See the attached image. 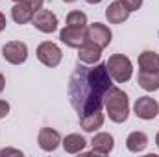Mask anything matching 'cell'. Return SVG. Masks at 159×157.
I'll return each mask as SVG.
<instances>
[{
    "mask_svg": "<svg viewBox=\"0 0 159 157\" xmlns=\"http://www.w3.org/2000/svg\"><path fill=\"white\" fill-rule=\"evenodd\" d=\"M13 2H22V0H13Z\"/></svg>",
    "mask_w": 159,
    "mask_h": 157,
    "instance_id": "30",
    "label": "cell"
},
{
    "mask_svg": "<svg viewBox=\"0 0 159 157\" xmlns=\"http://www.w3.org/2000/svg\"><path fill=\"white\" fill-rule=\"evenodd\" d=\"M4 155H22V152L20 150H13V148H4V150H0V157Z\"/></svg>",
    "mask_w": 159,
    "mask_h": 157,
    "instance_id": "23",
    "label": "cell"
},
{
    "mask_svg": "<svg viewBox=\"0 0 159 157\" xmlns=\"http://www.w3.org/2000/svg\"><path fill=\"white\" fill-rule=\"evenodd\" d=\"M139 85L144 91H157L159 89V72H146V70H139L137 76Z\"/></svg>",
    "mask_w": 159,
    "mask_h": 157,
    "instance_id": "19",
    "label": "cell"
},
{
    "mask_svg": "<svg viewBox=\"0 0 159 157\" xmlns=\"http://www.w3.org/2000/svg\"><path fill=\"white\" fill-rule=\"evenodd\" d=\"M32 24L43 32V34H52L57 30V17L50 11V9H37L34 13V19H32Z\"/></svg>",
    "mask_w": 159,
    "mask_h": 157,
    "instance_id": "7",
    "label": "cell"
},
{
    "mask_svg": "<svg viewBox=\"0 0 159 157\" xmlns=\"http://www.w3.org/2000/svg\"><path fill=\"white\" fill-rule=\"evenodd\" d=\"M111 87V76L106 63H96L94 67L78 65L69 81V100L78 117L102 111L104 96Z\"/></svg>",
    "mask_w": 159,
    "mask_h": 157,
    "instance_id": "1",
    "label": "cell"
},
{
    "mask_svg": "<svg viewBox=\"0 0 159 157\" xmlns=\"http://www.w3.org/2000/svg\"><path fill=\"white\" fill-rule=\"evenodd\" d=\"M37 142H39L41 150L44 152H54L59 144H61V137L56 129L52 128H43L39 131V137H37Z\"/></svg>",
    "mask_w": 159,
    "mask_h": 157,
    "instance_id": "11",
    "label": "cell"
},
{
    "mask_svg": "<svg viewBox=\"0 0 159 157\" xmlns=\"http://www.w3.org/2000/svg\"><path fill=\"white\" fill-rule=\"evenodd\" d=\"M24 2H26V4L34 9V11H37V9H41V7H43V2H44V0H24Z\"/></svg>",
    "mask_w": 159,
    "mask_h": 157,
    "instance_id": "24",
    "label": "cell"
},
{
    "mask_svg": "<svg viewBox=\"0 0 159 157\" xmlns=\"http://www.w3.org/2000/svg\"><path fill=\"white\" fill-rule=\"evenodd\" d=\"M126 7H128V11L131 13V11H137L141 6H143V0H120Z\"/></svg>",
    "mask_w": 159,
    "mask_h": 157,
    "instance_id": "21",
    "label": "cell"
},
{
    "mask_svg": "<svg viewBox=\"0 0 159 157\" xmlns=\"http://www.w3.org/2000/svg\"><path fill=\"white\" fill-rule=\"evenodd\" d=\"M2 56L11 65H22L28 59V46L22 41H9L4 44Z\"/></svg>",
    "mask_w": 159,
    "mask_h": 157,
    "instance_id": "5",
    "label": "cell"
},
{
    "mask_svg": "<svg viewBox=\"0 0 159 157\" xmlns=\"http://www.w3.org/2000/svg\"><path fill=\"white\" fill-rule=\"evenodd\" d=\"M67 26H72V28H87V15L83 11H70L67 15Z\"/></svg>",
    "mask_w": 159,
    "mask_h": 157,
    "instance_id": "20",
    "label": "cell"
},
{
    "mask_svg": "<svg viewBox=\"0 0 159 157\" xmlns=\"http://www.w3.org/2000/svg\"><path fill=\"white\" fill-rule=\"evenodd\" d=\"M35 54H37V59L43 65H46V67H57L61 63V57H63L61 48L56 43H50V41L41 43L39 46H37Z\"/></svg>",
    "mask_w": 159,
    "mask_h": 157,
    "instance_id": "4",
    "label": "cell"
},
{
    "mask_svg": "<svg viewBox=\"0 0 159 157\" xmlns=\"http://www.w3.org/2000/svg\"><path fill=\"white\" fill-rule=\"evenodd\" d=\"M139 69L146 72H159V56L152 50H144L139 56Z\"/></svg>",
    "mask_w": 159,
    "mask_h": 157,
    "instance_id": "16",
    "label": "cell"
},
{
    "mask_svg": "<svg viewBox=\"0 0 159 157\" xmlns=\"http://www.w3.org/2000/svg\"><path fill=\"white\" fill-rule=\"evenodd\" d=\"M148 146V137L146 133L143 131H131L126 139V148L133 154H139V152H144Z\"/></svg>",
    "mask_w": 159,
    "mask_h": 157,
    "instance_id": "15",
    "label": "cell"
},
{
    "mask_svg": "<svg viewBox=\"0 0 159 157\" xmlns=\"http://www.w3.org/2000/svg\"><path fill=\"white\" fill-rule=\"evenodd\" d=\"M9 113V104L6 100H0V118H6Z\"/></svg>",
    "mask_w": 159,
    "mask_h": 157,
    "instance_id": "22",
    "label": "cell"
},
{
    "mask_svg": "<svg viewBox=\"0 0 159 157\" xmlns=\"http://www.w3.org/2000/svg\"><path fill=\"white\" fill-rule=\"evenodd\" d=\"M156 144H157V148H159V131H157V135H156Z\"/></svg>",
    "mask_w": 159,
    "mask_h": 157,
    "instance_id": "28",
    "label": "cell"
},
{
    "mask_svg": "<svg viewBox=\"0 0 159 157\" xmlns=\"http://www.w3.org/2000/svg\"><path fill=\"white\" fill-rule=\"evenodd\" d=\"M133 111L143 120H154L159 115V104L150 96H141V98H137V102L133 105Z\"/></svg>",
    "mask_w": 159,
    "mask_h": 157,
    "instance_id": "8",
    "label": "cell"
},
{
    "mask_svg": "<svg viewBox=\"0 0 159 157\" xmlns=\"http://www.w3.org/2000/svg\"><path fill=\"white\" fill-rule=\"evenodd\" d=\"M91 146H93V152H94V154L107 155V154L115 148V139H113V135H109V133H98V135L93 137Z\"/></svg>",
    "mask_w": 159,
    "mask_h": 157,
    "instance_id": "12",
    "label": "cell"
},
{
    "mask_svg": "<svg viewBox=\"0 0 159 157\" xmlns=\"http://www.w3.org/2000/svg\"><path fill=\"white\" fill-rule=\"evenodd\" d=\"M4 87H6V78H4V76L0 74V92L4 91Z\"/></svg>",
    "mask_w": 159,
    "mask_h": 157,
    "instance_id": "26",
    "label": "cell"
},
{
    "mask_svg": "<svg viewBox=\"0 0 159 157\" xmlns=\"http://www.w3.org/2000/svg\"><path fill=\"white\" fill-rule=\"evenodd\" d=\"M85 39L91 41V43H94V44H98V46L104 50L106 46H109V43L113 39V34H111V30H109L106 24L94 22V24H89V26L85 28Z\"/></svg>",
    "mask_w": 159,
    "mask_h": 157,
    "instance_id": "6",
    "label": "cell"
},
{
    "mask_svg": "<svg viewBox=\"0 0 159 157\" xmlns=\"http://www.w3.org/2000/svg\"><path fill=\"white\" fill-rule=\"evenodd\" d=\"M104 105H106V111L109 115V120H113L115 124H122L129 117L128 94L119 87H109L107 89V92L104 96Z\"/></svg>",
    "mask_w": 159,
    "mask_h": 157,
    "instance_id": "2",
    "label": "cell"
},
{
    "mask_svg": "<svg viewBox=\"0 0 159 157\" xmlns=\"http://www.w3.org/2000/svg\"><path fill=\"white\" fill-rule=\"evenodd\" d=\"M63 2H76V0H63Z\"/></svg>",
    "mask_w": 159,
    "mask_h": 157,
    "instance_id": "29",
    "label": "cell"
},
{
    "mask_svg": "<svg viewBox=\"0 0 159 157\" xmlns=\"http://www.w3.org/2000/svg\"><path fill=\"white\" fill-rule=\"evenodd\" d=\"M128 17H129V11H128V7H126L120 0L111 2V4L107 6V9H106V19H107L111 24H120V22H124Z\"/></svg>",
    "mask_w": 159,
    "mask_h": 157,
    "instance_id": "13",
    "label": "cell"
},
{
    "mask_svg": "<svg viewBox=\"0 0 159 157\" xmlns=\"http://www.w3.org/2000/svg\"><path fill=\"white\" fill-rule=\"evenodd\" d=\"M34 9L22 0V2H15V6L11 7V17L17 24H26V22H32L34 19Z\"/></svg>",
    "mask_w": 159,
    "mask_h": 157,
    "instance_id": "14",
    "label": "cell"
},
{
    "mask_svg": "<svg viewBox=\"0 0 159 157\" xmlns=\"http://www.w3.org/2000/svg\"><path fill=\"white\" fill-rule=\"evenodd\" d=\"M85 2H89V4H100L102 0H85Z\"/></svg>",
    "mask_w": 159,
    "mask_h": 157,
    "instance_id": "27",
    "label": "cell"
},
{
    "mask_svg": "<svg viewBox=\"0 0 159 157\" xmlns=\"http://www.w3.org/2000/svg\"><path fill=\"white\" fill-rule=\"evenodd\" d=\"M100 57H102V48L91 41L85 39V43L78 48V59L85 65H94L100 61Z\"/></svg>",
    "mask_w": 159,
    "mask_h": 157,
    "instance_id": "9",
    "label": "cell"
},
{
    "mask_svg": "<svg viewBox=\"0 0 159 157\" xmlns=\"http://www.w3.org/2000/svg\"><path fill=\"white\" fill-rule=\"evenodd\" d=\"M102 124H104V115H102V111H94V113H91V115L80 117V126L83 128V131H89V133H93V131H96L98 128H102Z\"/></svg>",
    "mask_w": 159,
    "mask_h": 157,
    "instance_id": "17",
    "label": "cell"
},
{
    "mask_svg": "<svg viewBox=\"0 0 159 157\" xmlns=\"http://www.w3.org/2000/svg\"><path fill=\"white\" fill-rule=\"evenodd\" d=\"M61 144H63L65 152H69V154H80V152L85 148L87 141H85L81 135H78V133H70V135H67V137L61 141Z\"/></svg>",
    "mask_w": 159,
    "mask_h": 157,
    "instance_id": "18",
    "label": "cell"
},
{
    "mask_svg": "<svg viewBox=\"0 0 159 157\" xmlns=\"http://www.w3.org/2000/svg\"><path fill=\"white\" fill-rule=\"evenodd\" d=\"M6 24H7V22H6V17H4V13H0V32L6 28Z\"/></svg>",
    "mask_w": 159,
    "mask_h": 157,
    "instance_id": "25",
    "label": "cell"
},
{
    "mask_svg": "<svg viewBox=\"0 0 159 157\" xmlns=\"http://www.w3.org/2000/svg\"><path fill=\"white\" fill-rule=\"evenodd\" d=\"M59 39L70 48H80L85 43V28H72V26H65L59 32Z\"/></svg>",
    "mask_w": 159,
    "mask_h": 157,
    "instance_id": "10",
    "label": "cell"
},
{
    "mask_svg": "<svg viewBox=\"0 0 159 157\" xmlns=\"http://www.w3.org/2000/svg\"><path fill=\"white\" fill-rule=\"evenodd\" d=\"M107 70H109V76L111 79H115L117 83H126L128 79L131 78V72H133V67H131V61L129 57H126L124 54H115L107 59L106 63Z\"/></svg>",
    "mask_w": 159,
    "mask_h": 157,
    "instance_id": "3",
    "label": "cell"
}]
</instances>
